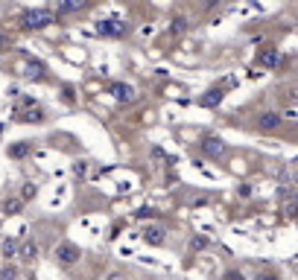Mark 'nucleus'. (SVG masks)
Instances as JSON below:
<instances>
[{
    "label": "nucleus",
    "mask_w": 298,
    "mask_h": 280,
    "mask_svg": "<svg viewBox=\"0 0 298 280\" xmlns=\"http://www.w3.org/2000/svg\"><path fill=\"white\" fill-rule=\"evenodd\" d=\"M20 23L26 29H44V26L53 23V12L50 9H29V12L20 15Z\"/></svg>",
    "instance_id": "nucleus-1"
},
{
    "label": "nucleus",
    "mask_w": 298,
    "mask_h": 280,
    "mask_svg": "<svg viewBox=\"0 0 298 280\" xmlns=\"http://www.w3.org/2000/svg\"><path fill=\"white\" fill-rule=\"evenodd\" d=\"M53 257H56L61 266H73V263H79L82 251H79V245H73V243H59L56 251H53Z\"/></svg>",
    "instance_id": "nucleus-2"
},
{
    "label": "nucleus",
    "mask_w": 298,
    "mask_h": 280,
    "mask_svg": "<svg viewBox=\"0 0 298 280\" xmlns=\"http://www.w3.org/2000/svg\"><path fill=\"white\" fill-rule=\"evenodd\" d=\"M108 93H111L117 102H135V96H138L135 88L126 85V82H111V85H108Z\"/></svg>",
    "instance_id": "nucleus-3"
},
{
    "label": "nucleus",
    "mask_w": 298,
    "mask_h": 280,
    "mask_svg": "<svg viewBox=\"0 0 298 280\" xmlns=\"http://www.w3.org/2000/svg\"><path fill=\"white\" fill-rule=\"evenodd\" d=\"M281 123H284V117H281L278 111H263V114L258 117V129H260V131H275Z\"/></svg>",
    "instance_id": "nucleus-4"
},
{
    "label": "nucleus",
    "mask_w": 298,
    "mask_h": 280,
    "mask_svg": "<svg viewBox=\"0 0 298 280\" xmlns=\"http://www.w3.org/2000/svg\"><path fill=\"white\" fill-rule=\"evenodd\" d=\"M143 243L146 245H164L167 243V231L161 225H146L143 228Z\"/></svg>",
    "instance_id": "nucleus-5"
},
{
    "label": "nucleus",
    "mask_w": 298,
    "mask_h": 280,
    "mask_svg": "<svg viewBox=\"0 0 298 280\" xmlns=\"http://www.w3.org/2000/svg\"><path fill=\"white\" fill-rule=\"evenodd\" d=\"M97 32L99 35H108V38H117V35L126 32V23H120V20H99L97 23Z\"/></svg>",
    "instance_id": "nucleus-6"
},
{
    "label": "nucleus",
    "mask_w": 298,
    "mask_h": 280,
    "mask_svg": "<svg viewBox=\"0 0 298 280\" xmlns=\"http://www.w3.org/2000/svg\"><path fill=\"white\" fill-rule=\"evenodd\" d=\"M202 152L208 158H219V155H225V143L219 137H202Z\"/></svg>",
    "instance_id": "nucleus-7"
},
{
    "label": "nucleus",
    "mask_w": 298,
    "mask_h": 280,
    "mask_svg": "<svg viewBox=\"0 0 298 280\" xmlns=\"http://www.w3.org/2000/svg\"><path fill=\"white\" fill-rule=\"evenodd\" d=\"M15 120L18 123H44V111L41 108H26V111H18Z\"/></svg>",
    "instance_id": "nucleus-8"
},
{
    "label": "nucleus",
    "mask_w": 298,
    "mask_h": 280,
    "mask_svg": "<svg viewBox=\"0 0 298 280\" xmlns=\"http://www.w3.org/2000/svg\"><path fill=\"white\" fill-rule=\"evenodd\" d=\"M222 96H225V93H222V88H211V91H208V93L199 99V105L214 108V105H219V102H222Z\"/></svg>",
    "instance_id": "nucleus-9"
},
{
    "label": "nucleus",
    "mask_w": 298,
    "mask_h": 280,
    "mask_svg": "<svg viewBox=\"0 0 298 280\" xmlns=\"http://www.w3.org/2000/svg\"><path fill=\"white\" fill-rule=\"evenodd\" d=\"M29 152H32V143H29V140H26V143H15V146H9V149H6V155H9V158H26Z\"/></svg>",
    "instance_id": "nucleus-10"
},
{
    "label": "nucleus",
    "mask_w": 298,
    "mask_h": 280,
    "mask_svg": "<svg viewBox=\"0 0 298 280\" xmlns=\"http://www.w3.org/2000/svg\"><path fill=\"white\" fill-rule=\"evenodd\" d=\"M18 254L23 257V260H35L38 257V243H32V240H26L20 248H18Z\"/></svg>",
    "instance_id": "nucleus-11"
},
{
    "label": "nucleus",
    "mask_w": 298,
    "mask_h": 280,
    "mask_svg": "<svg viewBox=\"0 0 298 280\" xmlns=\"http://www.w3.org/2000/svg\"><path fill=\"white\" fill-rule=\"evenodd\" d=\"M0 207H3V213H6V216H18V213H20V207H23V202H20V199H6Z\"/></svg>",
    "instance_id": "nucleus-12"
},
{
    "label": "nucleus",
    "mask_w": 298,
    "mask_h": 280,
    "mask_svg": "<svg viewBox=\"0 0 298 280\" xmlns=\"http://www.w3.org/2000/svg\"><path fill=\"white\" fill-rule=\"evenodd\" d=\"M260 64H263V67H269V70H272V67H278V50H272V47H269L266 53H260Z\"/></svg>",
    "instance_id": "nucleus-13"
},
{
    "label": "nucleus",
    "mask_w": 298,
    "mask_h": 280,
    "mask_svg": "<svg viewBox=\"0 0 298 280\" xmlns=\"http://www.w3.org/2000/svg\"><path fill=\"white\" fill-rule=\"evenodd\" d=\"M85 3L82 0H73V3H56V15H70V12H76V9H82Z\"/></svg>",
    "instance_id": "nucleus-14"
},
{
    "label": "nucleus",
    "mask_w": 298,
    "mask_h": 280,
    "mask_svg": "<svg viewBox=\"0 0 298 280\" xmlns=\"http://www.w3.org/2000/svg\"><path fill=\"white\" fill-rule=\"evenodd\" d=\"M23 76H29V79H41V76H44V64H41V61H29L26 70H23Z\"/></svg>",
    "instance_id": "nucleus-15"
},
{
    "label": "nucleus",
    "mask_w": 298,
    "mask_h": 280,
    "mask_svg": "<svg viewBox=\"0 0 298 280\" xmlns=\"http://www.w3.org/2000/svg\"><path fill=\"white\" fill-rule=\"evenodd\" d=\"M187 29V18H173V23H170V32L173 35H181Z\"/></svg>",
    "instance_id": "nucleus-16"
},
{
    "label": "nucleus",
    "mask_w": 298,
    "mask_h": 280,
    "mask_svg": "<svg viewBox=\"0 0 298 280\" xmlns=\"http://www.w3.org/2000/svg\"><path fill=\"white\" fill-rule=\"evenodd\" d=\"M0 248H3V254H6V257H15V254H18V243H15V240H3V243H0Z\"/></svg>",
    "instance_id": "nucleus-17"
},
{
    "label": "nucleus",
    "mask_w": 298,
    "mask_h": 280,
    "mask_svg": "<svg viewBox=\"0 0 298 280\" xmlns=\"http://www.w3.org/2000/svg\"><path fill=\"white\" fill-rule=\"evenodd\" d=\"M35 193H38V190H35V184H29V181H26V184H23V190H20V202L35 199Z\"/></svg>",
    "instance_id": "nucleus-18"
},
{
    "label": "nucleus",
    "mask_w": 298,
    "mask_h": 280,
    "mask_svg": "<svg viewBox=\"0 0 298 280\" xmlns=\"http://www.w3.org/2000/svg\"><path fill=\"white\" fill-rule=\"evenodd\" d=\"M73 175H76V178H85V175H88V161H76V164H73Z\"/></svg>",
    "instance_id": "nucleus-19"
},
{
    "label": "nucleus",
    "mask_w": 298,
    "mask_h": 280,
    "mask_svg": "<svg viewBox=\"0 0 298 280\" xmlns=\"http://www.w3.org/2000/svg\"><path fill=\"white\" fill-rule=\"evenodd\" d=\"M0 280H18V269L15 266H3L0 269Z\"/></svg>",
    "instance_id": "nucleus-20"
},
{
    "label": "nucleus",
    "mask_w": 298,
    "mask_h": 280,
    "mask_svg": "<svg viewBox=\"0 0 298 280\" xmlns=\"http://www.w3.org/2000/svg\"><path fill=\"white\" fill-rule=\"evenodd\" d=\"M135 216H138V219H155V210H152V207H140Z\"/></svg>",
    "instance_id": "nucleus-21"
},
{
    "label": "nucleus",
    "mask_w": 298,
    "mask_h": 280,
    "mask_svg": "<svg viewBox=\"0 0 298 280\" xmlns=\"http://www.w3.org/2000/svg\"><path fill=\"white\" fill-rule=\"evenodd\" d=\"M205 245H208L205 237H193V240H190V248H193V251H199V248H205Z\"/></svg>",
    "instance_id": "nucleus-22"
},
{
    "label": "nucleus",
    "mask_w": 298,
    "mask_h": 280,
    "mask_svg": "<svg viewBox=\"0 0 298 280\" xmlns=\"http://www.w3.org/2000/svg\"><path fill=\"white\" fill-rule=\"evenodd\" d=\"M258 280H281V278H278L275 272H260V275H258Z\"/></svg>",
    "instance_id": "nucleus-23"
},
{
    "label": "nucleus",
    "mask_w": 298,
    "mask_h": 280,
    "mask_svg": "<svg viewBox=\"0 0 298 280\" xmlns=\"http://www.w3.org/2000/svg\"><path fill=\"white\" fill-rule=\"evenodd\" d=\"M225 280H243V275H240V272H228V275H225Z\"/></svg>",
    "instance_id": "nucleus-24"
},
{
    "label": "nucleus",
    "mask_w": 298,
    "mask_h": 280,
    "mask_svg": "<svg viewBox=\"0 0 298 280\" xmlns=\"http://www.w3.org/2000/svg\"><path fill=\"white\" fill-rule=\"evenodd\" d=\"M108 280H126V275H120V272H111V275H108Z\"/></svg>",
    "instance_id": "nucleus-25"
},
{
    "label": "nucleus",
    "mask_w": 298,
    "mask_h": 280,
    "mask_svg": "<svg viewBox=\"0 0 298 280\" xmlns=\"http://www.w3.org/2000/svg\"><path fill=\"white\" fill-rule=\"evenodd\" d=\"M3 47H6V38H3V32H0V50H3Z\"/></svg>",
    "instance_id": "nucleus-26"
},
{
    "label": "nucleus",
    "mask_w": 298,
    "mask_h": 280,
    "mask_svg": "<svg viewBox=\"0 0 298 280\" xmlns=\"http://www.w3.org/2000/svg\"><path fill=\"white\" fill-rule=\"evenodd\" d=\"M26 280H35V275H29V278H26Z\"/></svg>",
    "instance_id": "nucleus-27"
}]
</instances>
